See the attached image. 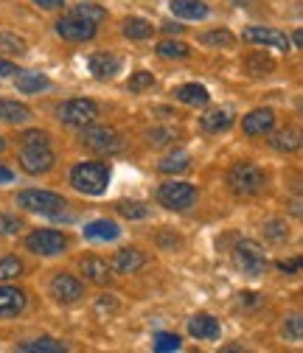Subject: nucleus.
<instances>
[{
  "label": "nucleus",
  "mask_w": 303,
  "mask_h": 353,
  "mask_svg": "<svg viewBox=\"0 0 303 353\" xmlns=\"http://www.w3.org/2000/svg\"><path fill=\"white\" fill-rule=\"evenodd\" d=\"M70 183L79 194H88V196H101L107 191V183H110V168L104 163H96V160H88V163H79L73 171H70Z\"/></svg>",
  "instance_id": "f257e3e1"
},
{
  "label": "nucleus",
  "mask_w": 303,
  "mask_h": 353,
  "mask_svg": "<svg viewBox=\"0 0 303 353\" xmlns=\"http://www.w3.org/2000/svg\"><path fill=\"white\" fill-rule=\"evenodd\" d=\"M228 185L236 196H255L262 194L264 185H267V174L258 168L255 163H236L231 171H228Z\"/></svg>",
  "instance_id": "f03ea898"
},
{
  "label": "nucleus",
  "mask_w": 303,
  "mask_h": 353,
  "mask_svg": "<svg viewBox=\"0 0 303 353\" xmlns=\"http://www.w3.org/2000/svg\"><path fill=\"white\" fill-rule=\"evenodd\" d=\"M17 205L28 213H42V216H62V210L68 208L65 196L51 194V191H39V188H28L17 194Z\"/></svg>",
  "instance_id": "7ed1b4c3"
},
{
  "label": "nucleus",
  "mask_w": 303,
  "mask_h": 353,
  "mask_svg": "<svg viewBox=\"0 0 303 353\" xmlns=\"http://www.w3.org/2000/svg\"><path fill=\"white\" fill-rule=\"evenodd\" d=\"M79 141H81L84 149H90L96 154H115V152L124 149V138L110 126H90L88 123L84 132L79 135Z\"/></svg>",
  "instance_id": "20e7f679"
},
{
  "label": "nucleus",
  "mask_w": 303,
  "mask_h": 353,
  "mask_svg": "<svg viewBox=\"0 0 303 353\" xmlns=\"http://www.w3.org/2000/svg\"><path fill=\"white\" fill-rule=\"evenodd\" d=\"M99 118V104L90 99H70L57 107V121L65 126H88Z\"/></svg>",
  "instance_id": "39448f33"
},
{
  "label": "nucleus",
  "mask_w": 303,
  "mask_h": 353,
  "mask_svg": "<svg viewBox=\"0 0 303 353\" xmlns=\"http://www.w3.org/2000/svg\"><path fill=\"white\" fill-rule=\"evenodd\" d=\"M233 263H236L239 272H244L250 278H258L267 270V255L255 241H239L236 250H233Z\"/></svg>",
  "instance_id": "423d86ee"
},
{
  "label": "nucleus",
  "mask_w": 303,
  "mask_h": 353,
  "mask_svg": "<svg viewBox=\"0 0 303 353\" xmlns=\"http://www.w3.org/2000/svg\"><path fill=\"white\" fill-rule=\"evenodd\" d=\"M157 199L163 208L168 210H188L197 202V188L191 183H180V180H168L160 185Z\"/></svg>",
  "instance_id": "0eeeda50"
},
{
  "label": "nucleus",
  "mask_w": 303,
  "mask_h": 353,
  "mask_svg": "<svg viewBox=\"0 0 303 353\" xmlns=\"http://www.w3.org/2000/svg\"><path fill=\"white\" fill-rule=\"evenodd\" d=\"M26 247H28L34 255H46V258H54V255H62V252H65V247H68V239H65L59 230L42 228V230H34V233L26 239Z\"/></svg>",
  "instance_id": "6e6552de"
},
{
  "label": "nucleus",
  "mask_w": 303,
  "mask_h": 353,
  "mask_svg": "<svg viewBox=\"0 0 303 353\" xmlns=\"http://www.w3.org/2000/svg\"><path fill=\"white\" fill-rule=\"evenodd\" d=\"M57 34L62 39H68V42H88V39L96 37V23L93 20H84V17H79V14L70 12L68 17L57 20Z\"/></svg>",
  "instance_id": "1a4fd4ad"
},
{
  "label": "nucleus",
  "mask_w": 303,
  "mask_h": 353,
  "mask_svg": "<svg viewBox=\"0 0 303 353\" xmlns=\"http://www.w3.org/2000/svg\"><path fill=\"white\" fill-rule=\"evenodd\" d=\"M244 42H253V46H270L275 51H289V37L278 28H264V26H250L244 28Z\"/></svg>",
  "instance_id": "9d476101"
},
{
  "label": "nucleus",
  "mask_w": 303,
  "mask_h": 353,
  "mask_svg": "<svg viewBox=\"0 0 303 353\" xmlns=\"http://www.w3.org/2000/svg\"><path fill=\"white\" fill-rule=\"evenodd\" d=\"M20 165H23V171H28L34 176L46 174V171L54 168V154H51L48 146H26L20 152Z\"/></svg>",
  "instance_id": "9b49d317"
},
{
  "label": "nucleus",
  "mask_w": 303,
  "mask_h": 353,
  "mask_svg": "<svg viewBox=\"0 0 303 353\" xmlns=\"http://www.w3.org/2000/svg\"><path fill=\"white\" fill-rule=\"evenodd\" d=\"M51 297H54L57 303L70 305V303H76V300L84 297V286H81L73 275H68V272H57L54 281H51Z\"/></svg>",
  "instance_id": "f8f14e48"
},
{
  "label": "nucleus",
  "mask_w": 303,
  "mask_h": 353,
  "mask_svg": "<svg viewBox=\"0 0 303 353\" xmlns=\"http://www.w3.org/2000/svg\"><path fill=\"white\" fill-rule=\"evenodd\" d=\"M273 126H275V112H273V110H253V112H247L244 121H242L244 135H250V138L270 135Z\"/></svg>",
  "instance_id": "ddd939ff"
},
{
  "label": "nucleus",
  "mask_w": 303,
  "mask_h": 353,
  "mask_svg": "<svg viewBox=\"0 0 303 353\" xmlns=\"http://www.w3.org/2000/svg\"><path fill=\"white\" fill-rule=\"evenodd\" d=\"M121 68H124V59L115 57V54L99 51V54H90V57H88V70H90L96 79H113L115 73H121Z\"/></svg>",
  "instance_id": "4468645a"
},
{
  "label": "nucleus",
  "mask_w": 303,
  "mask_h": 353,
  "mask_svg": "<svg viewBox=\"0 0 303 353\" xmlns=\"http://www.w3.org/2000/svg\"><path fill=\"white\" fill-rule=\"evenodd\" d=\"M28 297L23 289L17 286H0V317H17L20 312H26Z\"/></svg>",
  "instance_id": "2eb2a0df"
},
{
  "label": "nucleus",
  "mask_w": 303,
  "mask_h": 353,
  "mask_svg": "<svg viewBox=\"0 0 303 353\" xmlns=\"http://www.w3.org/2000/svg\"><path fill=\"white\" fill-rule=\"evenodd\" d=\"M144 263H146V255H144L141 250L126 247V250H118V252H115L110 270L118 272V275H133V272H138V270L144 267Z\"/></svg>",
  "instance_id": "dca6fc26"
},
{
  "label": "nucleus",
  "mask_w": 303,
  "mask_h": 353,
  "mask_svg": "<svg viewBox=\"0 0 303 353\" xmlns=\"http://www.w3.org/2000/svg\"><path fill=\"white\" fill-rule=\"evenodd\" d=\"M231 123H233V112L231 110H211V112H205L202 118H199V126H202V132H208V135H219V132H228L231 129Z\"/></svg>",
  "instance_id": "f3484780"
},
{
  "label": "nucleus",
  "mask_w": 303,
  "mask_h": 353,
  "mask_svg": "<svg viewBox=\"0 0 303 353\" xmlns=\"http://www.w3.org/2000/svg\"><path fill=\"white\" fill-rule=\"evenodd\" d=\"M118 236H121V228L110 222V219H96V222L84 228V239L88 241H115Z\"/></svg>",
  "instance_id": "a211bd4d"
},
{
  "label": "nucleus",
  "mask_w": 303,
  "mask_h": 353,
  "mask_svg": "<svg viewBox=\"0 0 303 353\" xmlns=\"http://www.w3.org/2000/svg\"><path fill=\"white\" fill-rule=\"evenodd\" d=\"M188 334L194 339H216L219 336V323H216L211 314H197L188 320Z\"/></svg>",
  "instance_id": "6ab92c4d"
},
{
  "label": "nucleus",
  "mask_w": 303,
  "mask_h": 353,
  "mask_svg": "<svg viewBox=\"0 0 303 353\" xmlns=\"http://www.w3.org/2000/svg\"><path fill=\"white\" fill-rule=\"evenodd\" d=\"M168 6L180 20H205L208 17V6L202 0H171Z\"/></svg>",
  "instance_id": "aec40b11"
},
{
  "label": "nucleus",
  "mask_w": 303,
  "mask_h": 353,
  "mask_svg": "<svg viewBox=\"0 0 303 353\" xmlns=\"http://www.w3.org/2000/svg\"><path fill=\"white\" fill-rule=\"evenodd\" d=\"M175 96H177V101H183L188 107H205L211 101V93L202 84H180L175 90Z\"/></svg>",
  "instance_id": "412c9836"
},
{
  "label": "nucleus",
  "mask_w": 303,
  "mask_h": 353,
  "mask_svg": "<svg viewBox=\"0 0 303 353\" xmlns=\"http://www.w3.org/2000/svg\"><path fill=\"white\" fill-rule=\"evenodd\" d=\"M81 272L88 275V281H93V283H99V286H104V283H110V263L107 261H101V258H84L81 261Z\"/></svg>",
  "instance_id": "4be33fe9"
},
{
  "label": "nucleus",
  "mask_w": 303,
  "mask_h": 353,
  "mask_svg": "<svg viewBox=\"0 0 303 353\" xmlns=\"http://www.w3.org/2000/svg\"><path fill=\"white\" fill-rule=\"evenodd\" d=\"M121 28H124V37H126V39H135V42L149 39V37L155 34V26H152L149 20H144V17H126V20L121 23Z\"/></svg>",
  "instance_id": "5701e85b"
},
{
  "label": "nucleus",
  "mask_w": 303,
  "mask_h": 353,
  "mask_svg": "<svg viewBox=\"0 0 303 353\" xmlns=\"http://www.w3.org/2000/svg\"><path fill=\"white\" fill-rule=\"evenodd\" d=\"M0 121L3 123H26V121H31V110L26 104H20V101L3 99L0 101Z\"/></svg>",
  "instance_id": "b1692460"
},
{
  "label": "nucleus",
  "mask_w": 303,
  "mask_h": 353,
  "mask_svg": "<svg viewBox=\"0 0 303 353\" xmlns=\"http://www.w3.org/2000/svg\"><path fill=\"white\" fill-rule=\"evenodd\" d=\"M14 87L20 93L31 96V93H39V90H46V87H51V81H48V76H42V73H20L14 79Z\"/></svg>",
  "instance_id": "393cba45"
},
{
  "label": "nucleus",
  "mask_w": 303,
  "mask_h": 353,
  "mask_svg": "<svg viewBox=\"0 0 303 353\" xmlns=\"http://www.w3.org/2000/svg\"><path fill=\"white\" fill-rule=\"evenodd\" d=\"M244 68H247L250 76H270L275 70V59L267 57V54H262V51H255V54H250L244 59Z\"/></svg>",
  "instance_id": "a878e982"
},
{
  "label": "nucleus",
  "mask_w": 303,
  "mask_h": 353,
  "mask_svg": "<svg viewBox=\"0 0 303 353\" xmlns=\"http://www.w3.org/2000/svg\"><path fill=\"white\" fill-rule=\"evenodd\" d=\"M191 165V154L188 152H171V154H166L160 163H157V171H163V174H180V171H186Z\"/></svg>",
  "instance_id": "bb28decb"
},
{
  "label": "nucleus",
  "mask_w": 303,
  "mask_h": 353,
  "mask_svg": "<svg viewBox=\"0 0 303 353\" xmlns=\"http://www.w3.org/2000/svg\"><path fill=\"white\" fill-rule=\"evenodd\" d=\"M202 46H213V48H233L236 46V37L228 28H216V31H205L199 37Z\"/></svg>",
  "instance_id": "cd10ccee"
},
{
  "label": "nucleus",
  "mask_w": 303,
  "mask_h": 353,
  "mask_svg": "<svg viewBox=\"0 0 303 353\" xmlns=\"http://www.w3.org/2000/svg\"><path fill=\"white\" fill-rule=\"evenodd\" d=\"M17 350H26V353H62V350H68L62 342H57V339H34V342H20L17 345Z\"/></svg>",
  "instance_id": "c85d7f7f"
},
{
  "label": "nucleus",
  "mask_w": 303,
  "mask_h": 353,
  "mask_svg": "<svg viewBox=\"0 0 303 353\" xmlns=\"http://www.w3.org/2000/svg\"><path fill=\"white\" fill-rule=\"evenodd\" d=\"M23 275V261L14 255H0V281H14Z\"/></svg>",
  "instance_id": "c756f323"
},
{
  "label": "nucleus",
  "mask_w": 303,
  "mask_h": 353,
  "mask_svg": "<svg viewBox=\"0 0 303 353\" xmlns=\"http://www.w3.org/2000/svg\"><path fill=\"white\" fill-rule=\"evenodd\" d=\"M157 54L166 57V59H186L191 54V48L186 42H177V39H168V42H160L157 46Z\"/></svg>",
  "instance_id": "7c9ffc66"
},
{
  "label": "nucleus",
  "mask_w": 303,
  "mask_h": 353,
  "mask_svg": "<svg viewBox=\"0 0 303 353\" xmlns=\"http://www.w3.org/2000/svg\"><path fill=\"white\" fill-rule=\"evenodd\" d=\"M0 51H6L12 57H23L28 51V46H26V39L14 37L12 31H3V34H0Z\"/></svg>",
  "instance_id": "2f4dec72"
},
{
  "label": "nucleus",
  "mask_w": 303,
  "mask_h": 353,
  "mask_svg": "<svg viewBox=\"0 0 303 353\" xmlns=\"http://www.w3.org/2000/svg\"><path fill=\"white\" fill-rule=\"evenodd\" d=\"M146 141L152 146H166L171 141H177V129L175 126H155V129L146 132Z\"/></svg>",
  "instance_id": "473e14b6"
},
{
  "label": "nucleus",
  "mask_w": 303,
  "mask_h": 353,
  "mask_svg": "<svg viewBox=\"0 0 303 353\" xmlns=\"http://www.w3.org/2000/svg\"><path fill=\"white\" fill-rule=\"evenodd\" d=\"M273 149H278V152H295L297 146H300V138H297V132H289V129H284V132H278V135H273Z\"/></svg>",
  "instance_id": "72a5a7b5"
},
{
  "label": "nucleus",
  "mask_w": 303,
  "mask_h": 353,
  "mask_svg": "<svg viewBox=\"0 0 303 353\" xmlns=\"http://www.w3.org/2000/svg\"><path fill=\"white\" fill-rule=\"evenodd\" d=\"M115 210L121 216H126V219H146L149 216V208L144 202H118Z\"/></svg>",
  "instance_id": "f704fd0d"
},
{
  "label": "nucleus",
  "mask_w": 303,
  "mask_h": 353,
  "mask_svg": "<svg viewBox=\"0 0 303 353\" xmlns=\"http://www.w3.org/2000/svg\"><path fill=\"white\" fill-rule=\"evenodd\" d=\"M155 84V76L149 73V70H138V73H133V79L126 81V87L133 93H144V90H149V87Z\"/></svg>",
  "instance_id": "c9c22d12"
},
{
  "label": "nucleus",
  "mask_w": 303,
  "mask_h": 353,
  "mask_svg": "<svg viewBox=\"0 0 303 353\" xmlns=\"http://www.w3.org/2000/svg\"><path fill=\"white\" fill-rule=\"evenodd\" d=\"M73 14H79V17H84V20H93L96 26L107 17V12H104L101 6H96V3H81V6L73 9Z\"/></svg>",
  "instance_id": "e433bc0d"
},
{
  "label": "nucleus",
  "mask_w": 303,
  "mask_h": 353,
  "mask_svg": "<svg viewBox=\"0 0 303 353\" xmlns=\"http://www.w3.org/2000/svg\"><path fill=\"white\" fill-rule=\"evenodd\" d=\"M183 339L177 334H155V350H180Z\"/></svg>",
  "instance_id": "4c0bfd02"
},
{
  "label": "nucleus",
  "mask_w": 303,
  "mask_h": 353,
  "mask_svg": "<svg viewBox=\"0 0 303 353\" xmlns=\"http://www.w3.org/2000/svg\"><path fill=\"white\" fill-rule=\"evenodd\" d=\"M26 146H48V135L46 132H39V129H28L23 132V138H20Z\"/></svg>",
  "instance_id": "58836bf2"
},
{
  "label": "nucleus",
  "mask_w": 303,
  "mask_h": 353,
  "mask_svg": "<svg viewBox=\"0 0 303 353\" xmlns=\"http://www.w3.org/2000/svg\"><path fill=\"white\" fill-rule=\"evenodd\" d=\"M23 225H20V219L17 216H9V213H0V233L3 236H12V233H17Z\"/></svg>",
  "instance_id": "ea45409f"
},
{
  "label": "nucleus",
  "mask_w": 303,
  "mask_h": 353,
  "mask_svg": "<svg viewBox=\"0 0 303 353\" xmlns=\"http://www.w3.org/2000/svg\"><path fill=\"white\" fill-rule=\"evenodd\" d=\"M267 236L275 239V241H284V239H289V230H286L284 222H270L267 225Z\"/></svg>",
  "instance_id": "a19ab883"
},
{
  "label": "nucleus",
  "mask_w": 303,
  "mask_h": 353,
  "mask_svg": "<svg viewBox=\"0 0 303 353\" xmlns=\"http://www.w3.org/2000/svg\"><path fill=\"white\" fill-rule=\"evenodd\" d=\"M284 331H286V336L300 339V336H303V323H300V317H297V314H295V317H289V320H286V325H284Z\"/></svg>",
  "instance_id": "79ce46f5"
},
{
  "label": "nucleus",
  "mask_w": 303,
  "mask_h": 353,
  "mask_svg": "<svg viewBox=\"0 0 303 353\" xmlns=\"http://www.w3.org/2000/svg\"><path fill=\"white\" fill-rule=\"evenodd\" d=\"M278 270L281 272H297L300 270V261L295 258V261H278Z\"/></svg>",
  "instance_id": "37998d69"
},
{
  "label": "nucleus",
  "mask_w": 303,
  "mask_h": 353,
  "mask_svg": "<svg viewBox=\"0 0 303 353\" xmlns=\"http://www.w3.org/2000/svg\"><path fill=\"white\" fill-rule=\"evenodd\" d=\"M34 3H37L39 9H48V12H51V9H59L65 0H34Z\"/></svg>",
  "instance_id": "c03bdc74"
},
{
  "label": "nucleus",
  "mask_w": 303,
  "mask_h": 353,
  "mask_svg": "<svg viewBox=\"0 0 303 353\" xmlns=\"http://www.w3.org/2000/svg\"><path fill=\"white\" fill-rule=\"evenodd\" d=\"M20 70L12 65V62H6V59H0V76H17Z\"/></svg>",
  "instance_id": "a18cd8bd"
},
{
  "label": "nucleus",
  "mask_w": 303,
  "mask_h": 353,
  "mask_svg": "<svg viewBox=\"0 0 303 353\" xmlns=\"http://www.w3.org/2000/svg\"><path fill=\"white\" fill-rule=\"evenodd\" d=\"M12 180H14V174L6 165H0V183H12Z\"/></svg>",
  "instance_id": "49530a36"
},
{
  "label": "nucleus",
  "mask_w": 303,
  "mask_h": 353,
  "mask_svg": "<svg viewBox=\"0 0 303 353\" xmlns=\"http://www.w3.org/2000/svg\"><path fill=\"white\" fill-rule=\"evenodd\" d=\"M163 31H168V34H183L186 28H183V26H175V23H166V26H163Z\"/></svg>",
  "instance_id": "de8ad7c7"
},
{
  "label": "nucleus",
  "mask_w": 303,
  "mask_h": 353,
  "mask_svg": "<svg viewBox=\"0 0 303 353\" xmlns=\"http://www.w3.org/2000/svg\"><path fill=\"white\" fill-rule=\"evenodd\" d=\"M0 152H6V141L3 138H0Z\"/></svg>",
  "instance_id": "09e8293b"
},
{
  "label": "nucleus",
  "mask_w": 303,
  "mask_h": 353,
  "mask_svg": "<svg viewBox=\"0 0 303 353\" xmlns=\"http://www.w3.org/2000/svg\"><path fill=\"white\" fill-rule=\"evenodd\" d=\"M236 3H253V0H236Z\"/></svg>",
  "instance_id": "8fccbe9b"
}]
</instances>
